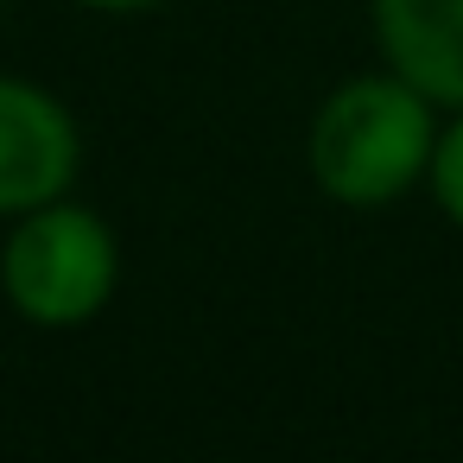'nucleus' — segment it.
<instances>
[{"mask_svg": "<svg viewBox=\"0 0 463 463\" xmlns=\"http://www.w3.org/2000/svg\"><path fill=\"white\" fill-rule=\"evenodd\" d=\"M431 191H438V203H444V216L463 229V115L438 134V146H431Z\"/></svg>", "mask_w": 463, "mask_h": 463, "instance_id": "nucleus-5", "label": "nucleus"}, {"mask_svg": "<svg viewBox=\"0 0 463 463\" xmlns=\"http://www.w3.org/2000/svg\"><path fill=\"white\" fill-rule=\"evenodd\" d=\"M77 178V121L58 96L0 77V216H26Z\"/></svg>", "mask_w": 463, "mask_h": 463, "instance_id": "nucleus-3", "label": "nucleus"}, {"mask_svg": "<svg viewBox=\"0 0 463 463\" xmlns=\"http://www.w3.org/2000/svg\"><path fill=\"white\" fill-rule=\"evenodd\" d=\"M431 96L412 90L406 77H355L343 83L317 121H311V178L324 184V197L349 203V210H381L393 203L412 178L431 172Z\"/></svg>", "mask_w": 463, "mask_h": 463, "instance_id": "nucleus-1", "label": "nucleus"}, {"mask_svg": "<svg viewBox=\"0 0 463 463\" xmlns=\"http://www.w3.org/2000/svg\"><path fill=\"white\" fill-rule=\"evenodd\" d=\"M83 7H102V14H140V7H159V0H83Z\"/></svg>", "mask_w": 463, "mask_h": 463, "instance_id": "nucleus-6", "label": "nucleus"}, {"mask_svg": "<svg viewBox=\"0 0 463 463\" xmlns=\"http://www.w3.org/2000/svg\"><path fill=\"white\" fill-rule=\"evenodd\" d=\"M115 273H121V254L109 222L64 197L14 216V235L0 248V292L26 324H45V330L90 324L109 305Z\"/></svg>", "mask_w": 463, "mask_h": 463, "instance_id": "nucleus-2", "label": "nucleus"}, {"mask_svg": "<svg viewBox=\"0 0 463 463\" xmlns=\"http://www.w3.org/2000/svg\"><path fill=\"white\" fill-rule=\"evenodd\" d=\"M374 39L393 77L463 109V0H374Z\"/></svg>", "mask_w": 463, "mask_h": 463, "instance_id": "nucleus-4", "label": "nucleus"}]
</instances>
